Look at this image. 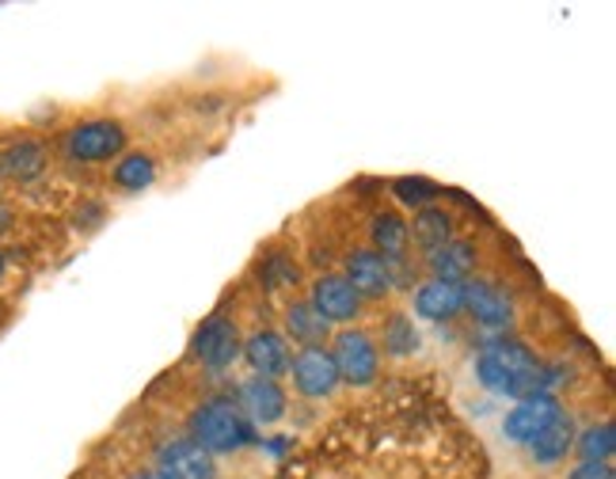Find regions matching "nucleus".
<instances>
[{
	"label": "nucleus",
	"mask_w": 616,
	"mask_h": 479,
	"mask_svg": "<svg viewBox=\"0 0 616 479\" xmlns=\"http://www.w3.org/2000/svg\"><path fill=\"white\" fill-rule=\"evenodd\" d=\"M464 308L484 327H506L514 319V300L491 282H464Z\"/></svg>",
	"instance_id": "obj_12"
},
{
	"label": "nucleus",
	"mask_w": 616,
	"mask_h": 479,
	"mask_svg": "<svg viewBox=\"0 0 616 479\" xmlns=\"http://www.w3.org/2000/svg\"><path fill=\"white\" fill-rule=\"evenodd\" d=\"M153 180H156V164L145 153H130L114 164V186H122V191H141V186H149Z\"/></svg>",
	"instance_id": "obj_22"
},
{
	"label": "nucleus",
	"mask_w": 616,
	"mask_h": 479,
	"mask_svg": "<svg viewBox=\"0 0 616 479\" xmlns=\"http://www.w3.org/2000/svg\"><path fill=\"white\" fill-rule=\"evenodd\" d=\"M0 319H4V308H0Z\"/></svg>",
	"instance_id": "obj_28"
},
{
	"label": "nucleus",
	"mask_w": 616,
	"mask_h": 479,
	"mask_svg": "<svg viewBox=\"0 0 616 479\" xmlns=\"http://www.w3.org/2000/svg\"><path fill=\"white\" fill-rule=\"evenodd\" d=\"M312 308L324 324H351L362 313V297L351 289V282L343 274H324V278L312 282Z\"/></svg>",
	"instance_id": "obj_7"
},
{
	"label": "nucleus",
	"mask_w": 616,
	"mask_h": 479,
	"mask_svg": "<svg viewBox=\"0 0 616 479\" xmlns=\"http://www.w3.org/2000/svg\"><path fill=\"white\" fill-rule=\"evenodd\" d=\"M335 369H339V380H346V385H373L377 380V369H381V350L377 343L370 339L365 332H359V327H346V332H339L335 339Z\"/></svg>",
	"instance_id": "obj_4"
},
{
	"label": "nucleus",
	"mask_w": 616,
	"mask_h": 479,
	"mask_svg": "<svg viewBox=\"0 0 616 479\" xmlns=\"http://www.w3.org/2000/svg\"><path fill=\"white\" fill-rule=\"evenodd\" d=\"M426 266H431V274L437 282L464 286L468 274L476 271V247H472L468 240H450V244H442L437 252L426 255Z\"/></svg>",
	"instance_id": "obj_15"
},
{
	"label": "nucleus",
	"mask_w": 616,
	"mask_h": 479,
	"mask_svg": "<svg viewBox=\"0 0 616 479\" xmlns=\"http://www.w3.org/2000/svg\"><path fill=\"white\" fill-rule=\"evenodd\" d=\"M476 377L484 380V388H491V393L514 396V399L537 396L548 385H556L552 373L533 358L529 346L517 343V339L487 343L484 350H479V358H476Z\"/></svg>",
	"instance_id": "obj_1"
},
{
	"label": "nucleus",
	"mask_w": 616,
	"mask_h": 479,
	"mask_svg": "<svg viewBox=\"0 0 616 479\" xmlns=\"http://www.w3.org/2000/svg\"><path fill=\"white\" fill-rule=\"evenodd\" d=\"M133 479H156V476H133Z\"/></svg>",
	"instance_id": "obj_27"
},
{
	"label": "nucleus",
	"mask_w": 616,
	"mask_h": 479,
	"mask_svg": "<svg viewBox=\"0 0 616 479\" xmlns=\"http://www.w3.org/2000/svg\"><path fill=\"white\" fill-rule=\"evenodd\" d=\"M370 240H373L370 252H377L381 259H400L407 247V225L396 213H377L370 225Z\"/></svg>",
	"instance_id": "obj_20"
},
{
	"label": "nucleus",
	"mask_w": 616,
	"mask_h": 479,
	"mask_svg": "<svg viewBox=\"0 0 616 479\" xmlns=\"http://www.w3.org/2000/svg\"><path fill=\"white\" fill-rule=\"evenodd\" d=\"M255 438L248 415L232 399H205L199 411L191 415V441L199 449L213 452H236Z\"/></svg>",
	"instance_id": "obj_2"
},
{
	"label": "nucleus",
	"mask_w": 616,
	"mask_h": 479,
	"mask_svg": "<svg viewBox=\"0 0 616 479\" xmlns=\"http://www.w3.org/2000/svg\"><path fill=\"white\" fill-rule=\"evenodd\" d=\"M285 332H290V339L301 346H324L332 324H324V319L316 316V308H312L309 300H301V305H290V313H285Z\"/></svg>",
	"instance_id": "obj_19"
},
{
	"label": "nucleus",
	"mask_w": 616,
	"mask_h": 479,
	"mask_svg": "<svg viewBox=\"0 0 616 479\" xmlns=\"http://www.w3.org/2000/svg\"><path fill=\"white\" fill-rule=\"evenodd\" d=\"M240 346L244 343L236 335V324L225 316H210L194 335V358L210 369H229L240 358Z\"/></svg>",
	"instance_id": "obj_8"
},
{
	"label": "nucleus",
	"mask_w": 616,
	"mask_h": 479,
	"mask_svg": "<svg viewBox=\"0 0 616 479\" xmlns=\"http://www.w3.org/2000/svg\"><path fill=\"white\" fill-rule=\"evenodd\" d=\"M415 316L431 319V324H442V319H453L464 308V286H453V282H437L431 278L426 286L415 289Z\"/></svg>",
	"instance_id": "obj_14"
},
{
	"label": "nucleus",
	"mask_w": 616,
	"mask_h": 479,
	"mask_svg": "<svg viewBox=\"0 0 616 479\" xmlns=\"http://www.w3.org/2000/svg\"><path fill=\"white\" fill-rule=\"evenodd\" d=\"M240 354H244V361L255 369V377H279V373L290 369V343H285V335L279 332H255L252 339L240 346Z\"/></svg>",
	"instance_id": "obj_13"
},
{
	"label": "nucleus",
	"mask_w": 616,
	"mask_h": 479,
	"mask_svg": "<svg viewBox=\"0 0 616 479\" xmlns=\"http://www.w3.org/2000/svg\"><path fill=\"white\" fill-rule=\"evenodd\" d=\"M346 282L359 293L362 300H385L392 289H396V274H392V259H381L370 247H359V252L346 255Z\"/></svg>",
	"instance_id": "obj_5"
},
{
	"label": "nucleus",
	"mask_w": 616,
	"mask_h": 479,
	"mask_svg": "<svg viewBox=\"0 0 616 479\" xmlns=\"http://www.w3.org/2000/svg\"><path fill=\"white\" fill-rule=\"evenodd\" d=\"M407 240H415V244L431 255V252H437V247L453 240V217L445 210H437V206L418 210L415 221L407 225Z\"/></svg>",
	"instance_id": "obj_18"
},
{
	"label": "nucleus",
	"mask_w": 616,
	"mask_h": 479,
	"mask_svg": "<svg viewBox=\"0 0 616 479\" xmlns=\"http://www.w3.org/2000/svg\"><path fill=\"white\" fill-rule=\"evenodd\" d=\"M567 479H616V476H613V465H590V460H583Z\"/></svg>",
	"instance_id": "obj_25"
},
{
	"label": "nucleus",
	"mask_w": 616,
	"mask_h": 479,
	"mask_svg": "<svg viewBox=\"0 0 616 479\" xmlns=\"http://www.w3.org/2000/svg\"><path fill=\"white\" fill-rule=\"evenodd\" d=\"M156 479H218V465L191 438L168 441L156 457Z\"/></svg>",
	"instance_id": "obj_10"
},
{
	"label": "nucleus",
	"mask_w": 616,
	"mask_h": 479,
	"mask_svg": "<svg viewBox=\"0 0 616 479\" xmlns=\"http://www.w3.org/2000/svg\"><path fill=\"white\" fill-rule=\"evenodd\" d=\"M575 449L583 460H590V465H609L613 449H616V426L613 422H597L590 430H583L575 438Z\"/></svg>",
	"instance_id": "obj_21"
},
{
	"label": "nucleus",
	"mask_w": 616,
	"mask_h": 479,
	"mask_svg": "<svg viewBox=\"0 0 616 479\" xmlns=\"http://www.w3.org/2000/svg\"><path fill=\"white\" fill-rule=\"evenodd\" d=\"M385 350L396 354V358H407V354L418 350V332L407 316H392L385 324Z\"/></svg>",
	"instance_id": "obj_23"
},
{
	"label": "nucleus",
	"mask_w": 616,
	"mask_h": 479,
	"mask_svg": "<svg viewBox=\"0 0 616 479\" xmlns=\"http://www.w3.org/2000/svg\"><path fill=\"white\" fill-rule=\"evenodd\" d=\"M392 194L404 202L407 210H426L437 198V186L431 180H415V175H404V180L392 183Z\"/></svg>",
	"instance_id": "obj_24"
},
{
	"label": "nucleus",
	"mask_w": 616,
	"mask_h": 479,
	"mask_svg": "<svg viewBox=\"0 0 616 479\" xmlns=\"http://www.w3.org/2000/svg\"><path fill=\"white\" fill-rule=\"evenodd\" d=\"M559 411H564V407H559L556 396H548V393L525 396V399H517L511 411H506L503 430H506V438H511V441H522V446H529V441L537 438V434L552 419H556Z\"/></svg>",
	"instance_id": "obj_9"
},
{
	"label": "nucleus",
	"mask_w": 616,
	"mask_h": 479,
	"mask_svg": "<svg viewBox=\"0 0 616 479\" xmlns=\"http://www.w3.org/2000/svg\"><path fill=\"white\" fill-rule=\"evenodd\" d=\"M0 278H4V255H0Z\"/></svg>",
	"instance_id": "obj_26"
},
{
	"label": "nucleus",
	"mask_w": 616,
	"mask_h": 479,
	"mask_svg": "<svg viewBox=\"0 0 616 479\" xmlns=\"http://www.w3.org/2000/svg\"><path fill=\"white\" fill-rule=\"evenodd\" d=\"M127 149V130L111 119L80 122L65 133V156L77 164H103V160L119 156Z\"/></svg>",
	"instance_id": "obj_3"
},
{
	"label": "nucleus",
	"mask_w": 616,
	"mask_h": 479,
	"mask_svg": "<svg viewBox=\"0 0 616 479\" xmlns=\"http://www.w3.org/2000/svg\"><path fill=\"white\" fill-rule=\"evenodd\" d=\"M575 438H578L575 419H570L567 411H559L556 419H552L537 434V438L529 441V452H533V460H537V465H559V460H564L567 452L575 449Z\"/></svg>",
	"instance_id": "obj_16"
},
{
	"label": "nucleus",
	"mask_w": 616,
	"mask_h": 479,
	"mask_svg": "<svg viewBox=\"0 0 616 479\" xmlns=\"http://www.w3.org/2000/svg\"><path fill=\"white\" fill-rule=\"evenodd\" d=\"M240 411L259 426H274L285 415V388L271 377H252L240 385Z\"/></svg>",
	"instance_id": "obj_11"
},
{
	"label": "nucleus",
	"mask_w": 616,
	"mask_h": 479,
	"mask_svg": "<svg viewBox=\"0 0 616 479\" xmlns=\"http://www.w3.org/2000/svg\"><path fill=\"white\" fill-rule=\"evenodd\" d=\"M0 172L16 183L39 180V175L47 172V149H42L39 141H16V145H8L4 156H0Z\"/></svg>",
	"instance_id": "obj_17"
},
{
	"label": "nucleus",
	"mask_w": 616,
	"mask_h": 479,
	"mask_svg": "<svg viewBox=\"0 0 616 479\" xmlns=\"http://www.w3.org/2000/svg\"><path fill=\"white\" fill-rule=\"evenodd\" d=\"M290 369H293V388L305 399H324L339 388L335 358L324 346H305V350L290 361Z\"/></svg>",
	"instance_id": "obj_6"
}]
</instances>
